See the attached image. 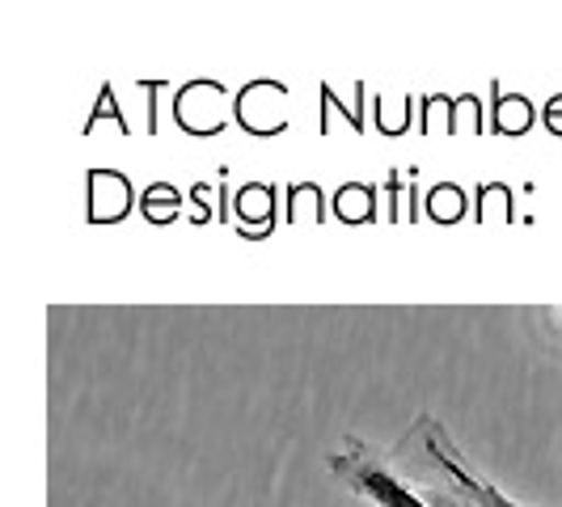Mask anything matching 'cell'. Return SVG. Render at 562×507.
<instances>
[{
    "label": "cell",
    "mask_w": 562,
    "mask_h": 507,
    "mask_svg": "<svg viewBox=\"0 0 562 507\" xmlns=\"http://www.w3.org/2000/svg\"><path fill=\"white\" fill-rule=\"evenodd\" d=\"M326 465L356 499H368L372 507H431L406 482V474L394 465V457L360 440V436H347L338 449L326 452Z\"/></svg>",
    "instance_id": "obj_1"
},
{
    "label": "cell",
    "mask_w": 562,
    "mask_h": 507,
    "mask_svg": "<svg viewBox=\"0 0 562 507\" xmlns=\"http://www.w3.org/2000/svg\"><path fill=\"white\" fill-rule=\"evenodd\" d=\"M402 444L406 449H415L423 461H431L445 478L461 491V495H470L474 504L482 507H520L507 491H499L495 482L482 474L479 465H470V457L452 444L449 427L436 419V415H419V419L406 427V436H402Z\"/></svg>",
    "instance_id": "obj_2"
},
{
    "label": "cell",
    "mask_w": 562,
    "mask_h": 507,
    "mask_svg": "<svg viewBox=\"0 0 562 507\" xmlns=\"http://www.w3.org/2000/svg\"><path fill=\"white\" fill-rule=\"evenodd\" d=\"M390 457H394V465L406 474V482H411V486H415V491H419L431 507H482V504H474L470 495H461V491H457V486H452V482L445 478V474H440L431 461H423L419 452L406 449L402 440L390 449Z\"/></svg>",
    "instance_id": "obj_3"
}]
</instances>
